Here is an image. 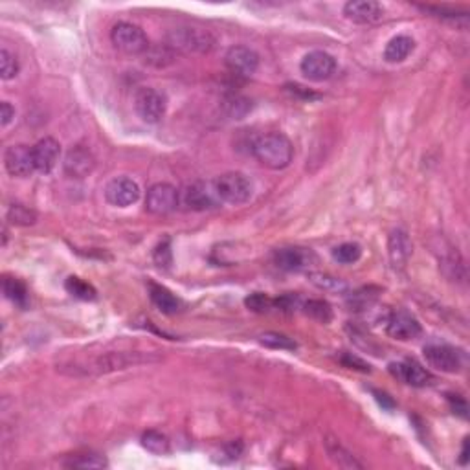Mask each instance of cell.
I'll return each instance as SVG.
<instances>
[{"mask_svg":"<svg viewBox=\"0 0 470 470\" xmlns=\"http://www.w3.org/2000/svg\"><path fill=\"white\" fill-rule=\"evenodd\" d=\"M160 360L157 354L143 353V351H107V353L96 354L94 359L76 360V362H66L59 366V371L77 377H97L107 375L120 369L134 368V366L149 364Z\"/></svg>","mask_w":470,"mask_h":470,"instance_id":"cell-1","label":"cell"},{"mask_svg":"<svg viewBox=\"0 0 470 470\" xmlns=\"http://www.w3.org/2000/svg\"><path fill=\"white\" fill-rule=\"evenodd\" d=\"M250 151L261 166L274 169V171H281L288 167L294 158L292 143L281 132H268V134L256 138Z\"/></svg>","mask_w":470,"mask_h":470,"instance_id":"cell-2","label":"cell"},{"mask_svg":"<svg viewBox=\"0 0 470 470\" xmlns=\"http://www.w3.org/2000/svg\"><path fill=\"white\" fill-rule=\"evenodd\" d=\"M215 37L203 28L180 26L167 33L166 45L175 54H210L215 48Z\"/></svg>","mask_w":470,"mask_h":470,"instance_id":"cell-3","label":"cell"},{"mask_svg":"<svg viewBox=\"0 0 470 470\" xmlns=\"http://www.w3.org/2000/svg\"><path fill=\"white\" fill-rule=\"evenodd\" d=\"M213 184H215L221 203L224 204L241 206V204L248 203L253 195L252 180L241 171L224 173V175L215 178Z\"/></svg>","mask_w":470,"mask_h":470,"instance_id":"cell-4","label":"cell"},{"mask_svg":"<svg viewBox=\"0 0 470 470\" xmlns=\"http://www.w3.org/2000/svg\"><path fill=\"white\" fill-rule=\"evenodd\" d=\"M180 206H184L189 212H206V210H213L217 207L221 203V198L217 195L215 184L213 180H195V182L184 186L180 191Z\"/></svg>","mask_w":470,"mask_h":470,"instance_id":"cell-5","label":"cell"},{"mask_svg":"<svg viewBox=\"0 0 470 470\" xmlns=\"http://www.w3.org/2000/svg\"><path fill=\"white\" fill-rule=\"evenodd\" d=\"M426 362L443 373H460L465 366V353L445 342H430L423 347Z\"/></svg>","mask_w":470,"mask_h":470,"instance_id":"cell-6","label":"cell"},{"mask_svg":"<svg viewBox=\"0 0 470 470\" xmlns=\"http://www.w3.org/2000/svg\"><path fill=\"white\" fill-rule=\"evenodd\" d=\"M111 41L114 48L127 56H143L149 50V39L142 28L131 22H118L111 31Z\"/></svg>","mask_w":470,"mask_h":470,"instance_id":"cell-7","label":"cell"},{"mask_svg":"<svg viewBox=\"0 0 470 470\" xmlns=\"http://www.w3.org/2000/svg\"><path fill=\"white\" fill-rule=\"evenodd\" d=\"M180 206L178 189L171 184L158 182L147 189L146 210L152 215H167Z\"/></svg>","mask_w":470,"mask_h":470,"instance_id":"cell-8","label":"cell"},{"mask_svg":"<svg viewBox=\"0 0 470 470\" xmlns=\"http://www.w3.org/2000/svg\"><path fill=\"white\" fill-rule=\"evenodd\" d=\"M134 109L138 116L142 118V122L152 125V123L162 122V118L166 116V97L162 92L155 88H140L134 97Z\"/></svg>","mask_w":470,"mask_h":470,"instance_id":"cell-9","label":"cell"},{"mask_svg":"<svg viewBox=\"0 0 470 470\" xmlns=\"http://www.w3.org/2000/svg\"><path fill=\"white\" fill-rule=\"evenodd\" d=\"M299 70L311 81H327L336 72V59L327 52L314 50L301 59Z\"/></svg>","mask_w":470,"mask_h":470,"instance_id":"cell-10","label":"cell"},{"mask_svg":"<svg viewBox=\"0 0 470 470\" xmlns=\"http://www.w3.org/2000/svg\"><path fill=\"white\" fill-rule=\"evenodd\" d=\"M4 166L11 177H30L31 173L37 171L36 160H33V147H28L24 143L10 146L4 152Z\"/></svg>","mask_w":470,"mask_h":470,"instance_id":"cell-11","label":"cell"},{"mask_svg":"<svg viewBox=\"0 0 470 470\" xmlns=\"http://www.w3.org/2000/svg\"><path fill=\"white\" fill-rule=\"evenodd\" d=\"M386 333L395 340L400 342H408V340H415L421 336L423 327H421L419 320L412 316L406 311H395V313L388 314L386 318Z\"/></svg>","mask_w":470,"mask_h":470,"instance_id":"cell-12","label":"cell"},{"mask_svg":"<svg viewBox=\"0 0 470 470\" xmlns=\"http://www.w3.org/2000/svg\"><path fill=\"white\" fill-rule=\"evenodd\" d=\"M105 198L111 206L127 207L140 198V186L132 178L118 177L112 178L105 186Z\"/></svg>","mask_w":470,"mask_h":470,"instance_id":"cell-13","label":"cell"},{"mask_svg":"<svg viewBox=\"0 0 470 470\" xmlns=\"http://www.w3.org/2000/svg\"><path fill=\"white\" fill-rule=\"evenodd\" d=\"M228 70L235 76H252L259 68L258 52H253L248 46H232L224 56Z\"/></svg>","mask_w":470,"mask_h":470,"instance_id":"cell-14","label":"cell"},{"mask_svg":"<svg viewBox=\"0 0 470 470\" xmlns=\"http://www.w3.org/2000/svg\"><path fill=\"white\" fill-rule=\"evenodd\" d=\"M94 167H96V158L85 146H74L63 160V169L70 178L88 177L94 171Z\"/></svg>","mask_w":470,"mask_h":470,"instance_id":"cell-15","label":"cell"},{"mask_svg":"<svg viewBox=\"0 0 470 470\" xmlns=\"http://www.w3.org/2000/svg\"><path fill=\"white\" fill-rule=\"evenodd\" d=\"M389 373L393 375L395 379L405 382L414 388H426L434 382V377L428 369L417 364L415 360H405V362H393L389 364Z\"/></svg>","mask_w":470,"mask_h":470,"instance_id":"cell-16","label":"cell"},{"mask_svg":"<svg viewBox=\"0 0 470 470\" xmlns=\"http://www.w3.org/2000/svg\"><path fill=\"white\" fill-rule=\"evenodd\" d=\"M344 15L357 24H375L384 17V10L375 0H351L344 6Z\"/></svg>","mask_w":470,"mask_h":470,"instance_id":"cell-17","label":"cell"},{"mask_svg":"<svg viewBox=\"0 0 470 470\" xmlns=\"http://www.w3.org/2000/svg\"><path fill=\"white\" fill-rule=\"evenodd\" d=\"M313 259V253L307 248L299 246H285L278 248L274 252V265L279 268V270H285V272H298V270H304L307 268V265L311 263Z\"/></svg>","mask_w":470,"mask_h":470,"instance_id":"cell-18","label":"cell"},{"mask_svg":"<svg viewBox=\"0 0 470 470\" xmlns=\"http://www.w3.org/2000/svg\"><path fill=\"white\" fill-rule=\"evenodd\" d=\"M59 155H61V146L56 138L46 136L33 146V160H36V169L39 173L54 171V167L59 162Z\"/></svg>","mask_w":470,"mask_h":470,"instance_id":"cell-19","label":"cell"},{"mask_svg":"<svg viewBox=\"0 0 470 470\" xmlns=\"http://www.w3.org/2000/svg\"><path fill=\"white\" fill-rule=\"evenodd\" d=\"M412 252H414V244L409 241L408 233L405 230H393V232L389 233L388 237V253H389V261L393 265L395 268H402L406 263H408V259L412 258Z\"/></svg>","mask_w":470,"mask_h":470,"instance_id":"cell-20","label":"cell"},{"mask_svg":"<svg viewBox=\"0 0 470 470\" xmlns=\"http://www.w3.org/2000/svg\"><path fill=\"white\" fill-rule=\"evenodd\" d=\"M149 298H151L152 305L164 314H177L182 308L180 299L169 288L162 287V285L149 283Z\"/></svg>","mask_w":470,"mask_h":470,"instance_id":"cell-21","label":"cell"},{"mask_svg":"<svg viewBox=\"0 0 470 470\" xmlns=\"http://www.w3.org/2000/svg\"><path fill=\"white\" fill-rule=\"evenodd\" d=\"M415 41L409 36H397L389 39V42L384 48V61L388 63H402L409 57L414 52Z\"/></svg>","mask_w":470,"mask_h":470,"instance_id":"cell-22","label":"cell"},{"mask_svg":"<svg viewBox=\"0 0 470 470\" xmlns=\"http://www.w3.org/2000/svg\"><path fill=\"white\" fill-rule=\"evenodd\" d=\"M325 450H327L329 457H331L336 465L342 467V469H362V463H359V461L354 460V455L340 445L338 441L333 439V437H327V441H325Z\"/></svg>","mask_w":470,"mask_h":470,"instance_id":"cell-23","label":"cell"},{"mask_svg":"<svg viewBox=\"0 0 470 470\" xmlns=\"http://www.w3.org/2000/svg\"><path fill=\"white\" fill-rule=\"evenodd\" d=\"M2 290H4V296L10 299L11 304L26 308V305H28V288H26V285L22 283L21 279L6 276L2 279Z\"/></svg>","mask_w":470,"mask_h":470,"instance_id":"cell-24","label":"cell"},{"mask_svg":"<svg viewBox=\"0 0 470 470\" xmlns=\"http://www.w3.org/2000/svg\"><path fill=\"white\" fill-rule=\"evenodd\" d=\"M66 292L72 294L74 298L83 299V301H94L97 298V290L92 287L91 283H86L85 279L77 278V276H70L65 281Z\"/></svg>","mask_w":470,"mask_h":470,"instance_id":"cell-25","label":"cell"},{"mask_svg":"<svg viewBox=\"0 0 470 470\" xmlns=\"http://www.w3.org/2000/svg\"><path fill=\"white\" fill-rule=\"evenodd\" d=\"M301 308L308 318L316 320L320 324H329L333 320V308L324 299H308V301H304Z\"/></svg>","mask_w":470,"mask_h":470,"instance_id":"cell-26","label":"cell"},{"mask_svg":"<svg viewBox=\"0 0 470 470\" xmlns=\"http://www.w3.org/2000/svg\"><path fill=\"white\" fill-rule=\"evenodd\" d=\"M140 441H142V446L147 450V452H151V454H157V455L167 454L169 448H171L169 439H167L162 432H157V430H147Z\"/></svg>","mask_w":470,"mask_h":470,"instance_id":"cell-27","label":"cell"},{"mask_svg":"<svg viewBox=\"0 0 470 470\" xmlns=\"http://www.w3.org/2000/svg\"><path fill=\"white\" fill-rule=\"evenodd\" d=\"M8 221L15 226H31L37 223V212L31 207L24 206V204H11L8 210Z\"/></svg>","mask_w":470,"mask_h":470,"instance_id":"cell-28","label":"cell"},{"mask_svg":"<svg viewBox=\"0 0 470 470\" xmlns=\"http://www.w3.org/2000/svg\"><path fill=\"white\" fill-rule=\"evenodd\" d=\"M223 109L230 118H233V120H241V118H244L248 112H250L252 102L246 100V97L233 94V96H228L226 100H224Z\"/></svg>","mask_w":470,"mask_h":470,"instance_id":"cell-29","label":"cell"},{"mask_svg":"<svg viewBox=\"0 0 470 470\" xmlns=\"http://www.w3.org/2000/svg\"><path fill=\"white\" fill-rule=\"evenodd\" d=\"M259 344L268 349H281V351H294L298 344L292 338H288L281 333H265L259 336Z\"/></svg>","mask_w":470,"mask_h":470,"instance_id":"cell-30","label":"cell"},{"mask_svg":"<svg viewBox=\"0 0 470 470\" xmlns=\"http://www.w3.org/2000/svg\"><path fill=\"white\" fill-rule=\"evenodd\" d=\"M65 465L70 469H105L107 460L97 454H76Z\"/></svg>","mask_w":470,"mask_h":470,"instance_id":"cell-31","label":"cell"},{"mask_svg":"<svg viewBox=\"0 0 470 470\" xmlns=\"http://www.w3.org/2000/svg\"><path fill=\"white\" fill-rule=\"evenodd\" d=\"M333 258L340 265H353L362 258V248L357 243H342L333 250Z\"/></svg>","mask_w":470,"mask_h":470,"instance_id":"cell-32","label":"cell"},{"mask_svg":"<svg viewBox=\"0 0 470 470\" xmlns=\"http://www.w3.org/2000/svg\"><path fill=\"white\" fill-rule=\"evenodd\" d=\"M147 57L146 63L152 66H166L169 63H173V57H175V52L169 48L167 45H160V46H149V50L143 54Z\"/></svg>","mask_w":470,"mask_h":470,"instance_id":"cell-33","label":"cell"},{"mask_svg":"<svg viewBox=\"0 0 470 470\" xmlns=\"http://www.w3.org/2000/svg\"><path fill=\"white\" fill-rule=\"evenodd\" d=\"M441 267H443V272L448 279H454V281H465L467 278V270H465V263L461 261V258L452 253L450 258H445L441 261Z\"/></svg>","mask_w":470,"mask_h":470,"instance_id":"cell-34","label":"cell"},{"mask_svg":"<svg viewBox=\"0 0 470 470\" xmlns=\"http://www.w3.org/2000/svg\"><path fill=\"white\" fill-rule=\"evenodd\" d=\"M311 281L318 288L325 290V292H345L347 290V283L345 281H342L340 278L327 276V274H311Z\"/></svg>","mask_w":470,"mask_h":470,"instance_id":"cell-35","label":"cell"},{"mask_svg":"<svg viewBox=\"0 0 470 470\" xmlns=\"http://www.w3.org/2000/svg\"><path fill=\"white\" fill-rule=\"evenodd\" d=\"M19 70H21V66H19L17 57L8 48H2L0 50V77L8 81V79H13Z\"/></svg>","mask_w":470,"mask_h":470,"instance_id":"cell-36","label":"cell"},{"mask_svg":"<svg viewBox=\"0 0 470 470\" xmlns=\"http://www.w3.org/2000/svg\"><path fill=\"white\" fill-rule=\"evenodd\" d=\"M244 305H246L248 311H252V313L258 314H267L270 313L272 308H276L274 307V299L263 292L250 294V296L244 299Z\"/></svg>","mask_w":470,"mask_h":470,"instance_id":"cell-37","label":"cell"},{"mask_svg":"<svg viewBox=\"0 0 470 470\" xmlns=\"http://www.w3.org/2000/svg\"><path fill=\"white\" fill-rule=\"evenodd\" d=\"M152 261L158 268H169L173 265V250H171V239L166 237L164 241L157 244L155 252H152Z\"/></svg>","mask_w":470,"mask_h":470,"instance_id":"cell-38","label":"cell"},{"mask_svg":"<svg viewBox=\"0 0 470 470\" xmlns=\"http://www.w3.org/2000/svg\"><path fill=\"white\" fill-rule=\"evenodd\" d=\"M375 299H377V294H371V288H362V290H359V292L351 294V298H349V305H351L354 311H364V308L373 305Z\"/></svg>","mask_w":470,"mask_h":470,"instance_id":"cell-39","label":"cell"},{"mask_svg":"<svg viewBox=\"0 0 470 470\" xmlns=\"http://www.w3.org/2000/svg\"><path fill=\"white\" fill-rule=\"evenodd\" d=\"M301 305H304V301L296 294H285L281 298L274 299V307L281 313H292L296 308H301Z\"/></svg>","mask_w":470,"mask_h":470,"instance_id":"cell-40","label":"cell"},{"mask_svg":"<svg viewBox=\"0 0 470 470\" xmlns=\"http://www.w3.org/2000/svg\"><path fill=\"white\" fill-rule=\"evenodd\" d=\"M340 362H342V366H345V368L357 369L360 373H369V371H371V366H369L368 362H364L362 359H359V357L353 353L342 354V357H340Z\"/></svg>","mask_w":470,"mask_h":470,"instance_id":"cell-41","label":"cell"},{"mask_svg":"<svg viewBox=\"0 0 470 470\" xmlns=\"http://www.w3.org/2000/svg\"><path fill=\"white\" fill-rule=\"evenodd\" d=\"M446 400H448L450 409H452L455 415H460L461 419H467V417H469V405H467V400L463 399L461 395L446 393Z\"/></svg>","mask_w":470,"mask_h":470,"instance_id":"cell-42","label":"cell"},{"mask_svg":"<svg viewBox=\"0 0 470 470\" xmlns=\"http://www.w3.org/2000/svg\"><path fill=\"white\" fill-rule=\"evenodd\" d=\"M13 118H15V109L11 107V103L10 102L0 103V125L8 127Z\"/></svg>","mask_w":470,"mask_h":470,"instance_id":"cell-43","label":"cell"},{"mask_svg":"<svg viewBox=\"0 0 470 470\" xmlns=\"http://www.w3.org/2000/svg\"><path fill=\"white\" fill-rule=\"evenodd\" d=\"M288 91L292 92V94H301L304 97H316V94H313L311 91H307L305 86H299V85H288L287 86Z\"/></svg>","mask_w":470,"mask_h":470,"instance_id":"cell-44","label":"cell"},{"mask_svg":"<svg viewBox=\"0 0 470 470\" xmlns=\"http://www.w3.org/2000/svg\"><path fill=\"white\" fill-rule=\"evenodd\" d=\"M460 463H461V465H467V463H469V439L463 441V448H461Z\"/></svg>","mask_w":470,"mask_h":470,"instance_id":"cell-45","label":"cell"},{"mask_svg":"<svg viewBox=\"0 0 470 470\" xmlns=\"http://www.w3.org/2000/svg\"><path fill=\"white\" fill-rule=\"evenodd\" d=\"M375 395H377V400H379L380 405H384L386 408H393V402L388 400V395L380 393V391H375Z\"/></svg>","mask_w":470,"mask_h":470,"instance_id":"cell-46","label":"cell"}]
</instances>
